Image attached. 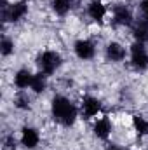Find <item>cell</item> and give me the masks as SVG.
<instances>
[{
  "mask_svg": "<svg viewBox=\"0 0 148 150\" xmlns=\"http://www.w3.org/2000/svg\"><path fill=\"white\" fill-rule=\"evenodd\" d=\"M51 113L58 124L63 127H72L78 117V107L63 94H56L51 101Z\"/></svg>",
  "mask_w": 148,
  "mask_h": 150,
  "instance_id": "1",
  "label": "cell"
},
{
  "mask_svg": "<svg viewBox=\"0 0 148 150\" xmlns=\"http://www.w3.org/2000/svg\"><path fill=\"white\" fill-rule=\"evenodd\" d=\"M0 7H2V19H4V23H7V21L19 23L28 14V4L25 0L12 2V4H7L5 0H2V5Z\"/></svg>",
  "mask_w": 148,
  "mask_h": 150,
  "instance_id": "2",
  "label": "cell"
},
{
  "mask_svg": "<svg viewBox=\"0 0 148 150\" xmlns=\"http://www.w3.org/2000/svg\"><path fill=\"white\" fill-rule=\"evenodd\" d=\"M37 65L40 68V72H44L45 75H52V74H56V70L63 65V58H61V54L58 51L47 49V51L38 54Z\"/></svg>",
  "mask_w": 148,
  "mask_h": 150,
  "instance_id": "3",
  "label": "cell"
},
{
  "mask_svg": "<svg viewBox=\"0 0 148 150\" xmlns=\"http://www.w3.org/2000/svg\"><path fill=\"white\" fill-rule=\"evenodd\" d=\"M129 54H131V65L134 67V70L143 72V70L148 68V52L145 44L134 42L129 49Z\"/></svg>",
  "mask_w": 148,
  "mask_h": 150,
  "instance_id": "4",
  "label": "cell"
},
{
  "mask_svg": "<svg viewBox=\"0 0 148 150\" xmlns=\"http://www.w3.org/2000/svg\"><path fill=\"white\" fill-rule=\"evenodd\" d=\"M101 108H103L101 100L96 98V96H92V94H85L82 98V101H80V115L84 119H87V120L92 119V117H96L98 113L101 112Z\"/></svg>",
  "mask_w": 148,
  "mask_h": 150,
  "instance_id": "5",
  "label": "cell"
},
{
  "mask_svg": "<svg viewBox=\"0 0 148 150\" xmlns=\"http://www.w3.org/2000/svg\"><path fill=\"white\" fill-rule=\"evenodd\" d=\"M73 52L75 56L82 61H89L96 56V45L89 38H78L73 44Z\"/></svg>",
  "mask_w": 148,
  "mask_h": 150,
  "instance_id": "6",
  "label": "cell"
},
{
  "mask_svg": "<svg viewBox=\"0 0 148 150\" xmlns=\"http://www.w3.org/2000/svg\"><path fill=\"white\" fill-rule=\"evenodd\" d=\"M111 18H113V23L117 26H132L134 25V16H132L131 9L124 4H118L113 7Z\"/></svg>",
  "mask_w": 148,
  "mask_h": 150,
  "instance_id": "7",
  "label": "cell"
},
{
  "mask_svg": "<svg viewBox=\"0 0 148 150\" xmlns=\"http://www.w3.org/2000/svg\"><path fill=\"white\" fill-rule=\"evenodd\" d=\"M85 12H87V16H89L94 23L101 25V23L105 21L106 14H108V9H106V5H105L101 0H91V2L87 4Z\"/></svg>",
  "mask_w": 148,
  "mask_h": 150,
  "instance_id": "8",
  "label": "cell"
},
{
  "mask_svg": "<svg viewBox=\"0 0 148 150\" xmlns=\"http://www.w3.org/2000/svg\"><path fill=\"white\" fill-rule=\"evenodd\" d=\"M19 142H21V145H23L25 149H28V150L37 149L38 143H40V133H38V129L32 127V126H25V127L21 129Z\"/></svg>",
  "mask_w": 148,
  "mask_h": 150,
  "instance_id": "9",
  "label": "cell"
},
{
  "mask_svg": "<svg viewBox=\"0 0 148 150\" xmlns=\"http://www.w3.org/2000/svg\"><path fill=\"white\" fill-rule=\"evenodd\" d=\"M111 131H113V124H111V120H110L108 115H103V117L96 119L94 124H92V133H94V136L99 138V140H108L110 134H111Z\"/></svg>",
  "mask_w": 148,
  "mask_h": 150,
  "instance_id": "10",
  "label": "cell"
},
{
  "mask_svg": "<svg viewBox=\"0 0 148 150\" xmlns=\"http://www.w3.org/2000/svg\"><path fill=\"white\" fill-rule=\"evenodd\" d=\"M125 54H127V49H125L120 42L111 40V42L106 44V47H105V56H106V59L111 61V63H120V61H124V59H125Z\"/></svg>",
  "mask_w": 148,
  "mask_h": 150,
  "instance_id": "11",
  "label": "cell"
},
{
  "mask_svg": "<svg viewBox=\"0 0 148 150\" xmlns=\"http://www.w3.org/2000/svg\"><path fill=\"white\" fill-rule=\"evenodd\" d=\"M33 75L28 68H21V70H18L16 74H14V86L18 87V89H28L30 86H32V80H33Z\"/></svg>",
  "mask_w": 148,
  "mask_h": 150,
  "instance_id": "12",
  "label": "cell"
},
{
  "mask_svg": "<svg viewBox=\"0 0 148 150\" xmlns=\"http://www.w3.org/2000/svg\"><path fill=\"white\" fill-rule=\"evenodd\" d=\"M132 35L136 38V42L148 44V21H145V19L134 21V25H132Z\"/></svg>",
  "mask_w": 148,
  "mask_h": 150,
  "instance_id": "13",
  "label": "cell"
},
{
  "mask_svg": "<svg viewBox=\"0 0 148 150\" xmlns=\"http://www.w3.org/2000/svg\"><path fill=\"white\" fill-rule=\"evenodd\" d=\"M73 7V0H51V9L56 16L65 18Z\"/></svg>",
  "mask_w": 148,
  "mask_h": 150,
  "instance_id": "14",
  "label": "cell"
},
{
  "mask_svg": "<svg viewBox=\"0 0 148 150\" xmlns=\"http://www.w3.org/2000/svg\"><path fill=\"white\" fill-rule=\"evenodd\" d=\"M132 129L136 131V134H138L140 138L147 136L148 134V119L143 117L141 113L132 115Z\"/></svg>",
  "mask_w": 148,
  "mask_h": 150,
  "instance_id": "15",
  "label": "cell"
},
{
  "mask_svg": "<svg viewBox=\"0 0 148 150\" xmlns=\"http://www.w3.org/2000/svg\"><path fill=\"white\" fill-rule=\"evenodd\" d=\"M30 89L35 93V94H42L45 89H47V75L44 72H37L33 75V80H32V86Z\"/></svg>",
  "mask_w": 148,
  "mask_h": 150,
  "instance_id": "16",
  "label": "cell"
},
{
  "mask_svg": "<svg viewBox=\"0 0 148 150\" xmlns=\"http://www.w3.org/2000/svg\"><path fill=\"white\" fill-rule=\"evenodd\" d=\"M14 52V40L9 37H4L2 38V42H0V54L4 56V58H7V56H11Z\"/></svg>",
  "mask_w": 148,
  "mask_h": 150,
  "instance_id": "17",
  "label": "cell"
},
{
  "mask_svg": "<svg viewBox=\"0 0 148 150\" xmlns=\"http://www.w3.org/2000/svg\"><path fill=\"white\" fill-rule=\"evenodd\" d=\"M14 107L19 108V110H28L30 108V96L26 93H19L14 98Z\"/></svg>",
  "mask_w": 148,
  "mask_h": 150,
  "instance_id": "18",
  "label": "cell"
},
{
  "mask_svg": "<svg viewBox=\"0 0 148 150\" xmlns=\"http://www.w3.org/2000/svg\"><path fill=\"white\" fill-rule=\"evenodd\" d=\"M140 12H141V19L148 21V0H140Z\"/></svg>",
  "mask_w": 148,
  "mask_h": 150,
  "instance_id": "19",
  "label": "cell"
},
{
  "mask_svg": "<svg viewBox=\"0 0 148 150\" xmlns=\"http://www.w3.org/2000/svg\"><path fill=\"white\" fill-rule=\"evenodd\" d=\"M106 150H127V149H124V147H117V145H111V147H108Z\"/></svg>",
  "mask_w": 148,
  "mask_h": 150,
  "instance_id": "20",
  "label": "cell"
}]
</instances>
